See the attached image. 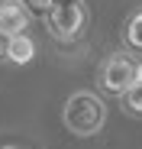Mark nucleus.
<instances>
[{"label":"nucleus","instance_id":"nucleus-7","mask_svg":"<svg viewBox=\"0 0 142 149\" xmlns=\"http://www.w3.org/2000/svg\"><path fill=\"white\" fill-rule=\"evenodd\" d=\"M126 42L142 52V10H136V13L126 19Z\"/></svg>","mask_w":142,"mask_h":149},{"label":"nucleus","instance_id":"nucleus-6","mask_svg":"<svg viewBox=\"0 0 142 149\" xmlns=\"http://www.w3.org/2000/svg\"><path fill=\"white\" fill-rule=\"evenodd\" d=\"M120 104H123V110L126 113H132V117H142V78L120 97Z\"/></svg>","mask_w":142,"mask_h":149},{"label":"nucleus","instance_id":"nucleus-5","mask_svg":"<svg viewBox=\"0 0 142 149\" xmlns=\"http://www.w3.org/2000/svg\"><path fill=\"white\" fill-rule=\"evenodd\" d=\"M36 55V42L26 36V33H13L10 36V49H7V58L13 65H29Z\"/></svg>","mask_w":142,"mask_h":149},{"label":"nucleus","instance_id":"nucleus-2","mask_svg":"<svg viewBox=\"0 0 142 149\" xmlns=\"http://www.w3.org/2000/svg\"><path fill=\"white\" fill-rule=\"evenodd\" d=\"M136 81H139V62H136L132 55H126V52L110 55V58L100 65V71H97V84H100L103 94L123 97Z\"/></svg>","mask_w":142,"mask_h":149},{"label":"nucleus","instance_id":"nucleus-9","mask_svg":"<svg viewBox=\"0 0 142 149\" xmlns=\"http://www.w3.org/2000/svg\"><path fill=\"white\" fill-rule=\"evenodd\" d=\"M7 49H10V33L0 29V58H7Z\"/></svg>","mask_w":142,"mask_h":149},{"label":"nucleus","instance_id":"nucleus-4","mask_svg":"<svg viewBox=\"0 0 142 149\" xmlns=\"http://www.w3.org/2000/svg\"><path fill=\"white\" fill-rule=\"evenodd\" d=\"M29 23V13H26V3L23 0H0V29L3 33H23Z\"/></svg>","mask_w":142,"mask_h":149},{"label":"nucleus","instance_id":"nucleus-1","mask_svg":"<svg viewBox=\"0 0 142 149\" xmlns=\"http://www.w3.org/2000/svg\"><path fill=\"white\" fill-rule=\"evenodd\" d=\"M107 120V110L100 104L97 94H71L65 101V127L74 133V136H94Z\"/></svg>","mask_w":142,"mask_h":149},{"label":"nucleus","instance_id":"nucleus-3","mask_svg":"<svg viewBox=\"0 0 142 149\" xmlns=\"http://www.w3.org/2000/svg\"><path fill=\"white\" fill-rule=\"evenodd\" d=\"M87 10L81 0H55V7L45 13V26L55 39H74L84 29Z\"/></svg>","mask_w":142,"mask_h":149},{"label":"nucleus","instance_id":"nucleus-11","mask_svg":"<svg viewBox=\"0 0 142 149\" xmlns=\"http://www.w3.org/2000/svg\"><path fill=\"white\" fill-rule=\"evenodd\" d=\"M3 149H19V146H3Z\"/></svg>","mask_w":142,"mask_h":149},{"label":"nucleus","instance_id":"nucleus-10","mask_svg":"<svg viewBox=\"0 0 142 149\" xmlns=\"http://www.w3.org/2000/svg\"><path fill=\"white\" fill-rule=\"evenodd\" d=\"M139 78H142V62H139Z\"/></svg>","mask_w":142,"mask_h":149},{"label":"nucleus","instance_id":"nucleus-8","mask_svg":"<svg viewBox=\"0 0 142 149\" xmlns=\"http://www.w3.org/2000/svg\"><path fill=\"white\" fill-rule=\"evenodd\" d=\"M29 10H36V13H49L52 7H55V0H23Z\"/></svg>","mask_w":142,"mask_h":149}]
</instances>
